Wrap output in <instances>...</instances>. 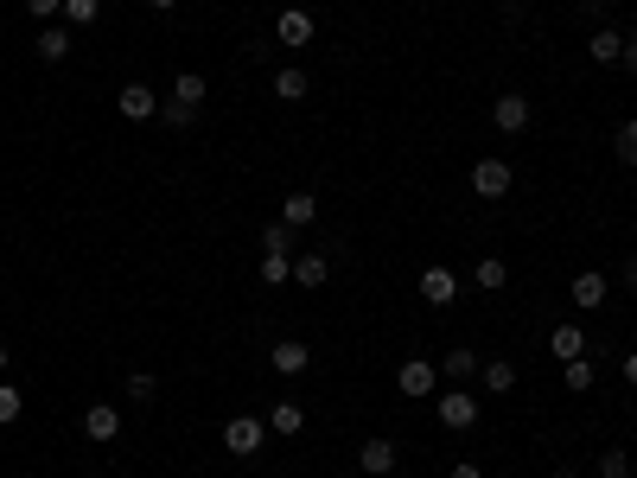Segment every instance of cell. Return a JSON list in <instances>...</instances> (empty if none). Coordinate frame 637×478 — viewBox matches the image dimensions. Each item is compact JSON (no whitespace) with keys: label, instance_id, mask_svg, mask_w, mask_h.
<instances>
[{"label":"cell","instance_id":"obj_1","mask_svg":"<svg viewBox=\"0 0 637 478\" xmlns=\"http://www.w3.org/2000/svg\"><path fill=\"white\" fill-rule=\"evenodd\" d=\"M262 447H268V421H255V415H230V421H223V453L255 459Z\"/></svg>","mask_w":637,"mask_h":478},{"label":"cell","instance_id":"obj_2","mask_svg":"<svg viewBox=\"0 0 637 478\" xmlns=\"http://www.w3.org/2000/svg\"><path fill=\"white\" fill-rule=\"evenodd\" d=\"M434 408H440V428H453V434L478 428V415H485V402H478L472 389H446V396H440Z\"/></svg>","mask_w":637,"mask_h":478},{"label":"cell","instance_id":"obj_3","mask_svg":"<svg viewBox=\"0 0 637 478\" xmlns=\"http://www.w3.org/2000/svg\"><path fill=\"white\" fill-rule=\"evenodd\" d=\"M510 185H516L510 160H478V166H472V198L497 204V198H510Z\"/></svg>","mask_w":637,"mask_h":478},{"label":"cell","instance_id":"obj_4","mask_svg":"<svg viewBox=\"0 0 637 478\" xmlns=\"http://www.w3.org/2000/svg\"><path fill=\"white\" fill-rule=\"evenodd\" d=\"M313 39H319V20H313L306 7H287L281 20H274V45H287V51H306Z\"/></svg>","mask_w":637,"mask_h":478},{"label":"cell","instance_id":"obj_5","mask_svg":"<svg viewBox=\"0 0 637 478\" xmlns=\"http://www.w3.org/2000/svg\"><path fill=\"white\" fill-rule=\"evenodd\" d=\"M115 109H122V122H153V115H160V90H153V83H122V90H115Z\"/></svg>","mask_w":637,"mask_h":478},{"label":"cell","instance_id":"obj_6","mask_svg":"<svg viewBox=\"0 0 637 478\" xmlns=\"http://www.w3.org/2000/svg\"><path fill=\"white\" fill-rule=\"evenodd\" d=\"M529 115H536V109H529V96H523V90H504V96L491 102V128H497V134H523V128H529Z\"/></svg>","mask_w":637,"mask_h":478},{"label":"cell","instance_id":"obj_7","mask_svg":"<svg viewBox=\"0 0 637 478\" xmlns=\"http://www.w3.org/2000/svg\"><path fill=\"white\" fill-rule=\"evenodd\" d=\"M83 434H90L96 447L122 440V408H115V402H90V408H83Z\"/></svg>","mask_w":637,"mask_h":478},{"label":"cell","instance_id":"obj_8","mask_svg":"<svg viewBox=\"0 0 637 478\" xmlns=\"http://www.w3.org/2000/svg\"><path fill=\"white\" fill-rule=\"evenodd\" d=\"M395 389H402V396H434V389H440V364H427V357H408V364L395 370Z\"/></svg>","mask_w":637,"mask_h":478},{"label":"cell","instance_id":"obj_9","mask_svg":"<svg viewBox=\"0 0 637 478\" xmlns=\"http://www.w3.org/2000/svg\"><path fill=\"white\" fill-rule=\"evenodd\" d=\"M421 300L427 306H453L459 300V275H453V268H440V262H427L421 268Z\"/></svg>","mask_w":637,"mask_h":478},{"label":"cell","instance_id":"obj_10","mask_svg":"<svg viewBox=\"0 0 637 478\" xmlns=\"http://www.w3.org/2000/svg\"><path fill=\"white\" fill-rule=\"evenodd\" d=\"M593 351V338L574 326V319H567V326H555L548 332V357H555V364H574V357H587Z\"/></svg>","mask_w":637,"mask_h":478},{"label":"cell","instance_id":"obj_11","mask_svg":"<svg viewBox=\"0 0 637 478\" xmlns=\"http://www.w3.org/2000/svg\"><path fill=\"white\" fill-rule=\"evenodd\" d=\"M268 90H274V102H306V96H313V71H300V64H281V71L268 77Z\"/></svg>","mask_w":637,"mask_h":478},{"label":"cell","instance_id":"obj_12","mask_svg":"<svg viewBox=\"0 0 637 478\" xmlns=\"http://www.w3.org/2000/svg\"><path fill=\"white\" fill-rule=\"evenodd\" d=\"M306 364H313V351H306L300 338H274L268 345V370H281V377H300Z\"/></svg>","mask_w":637,"mask_h":478},{"label":"cell","instance_id":"obj_13","mask_svg":"<svg viewBox=\"0 0 637 478\" xmlns=\"http://www.w3.org/2000/svg\"><path fill=\"white\" fill-rule=\"evenodd\" d=\"M357 472H364V478H389L395 472V440H364V447H357Z\"/></svg>","mask_w":637,"mask_h":478},{"label":"cell","instance_id":"obj_14","mask_svg":"<svg viewBox=\"0 0 637 478\" xmlns=\"http://www.w3.org/2000/svg\"><path fill=\"white\" fill-rule=\"evenodd\" d=\"M281 224H287V230L319 224V198H313V192H287V198H281Z\"/></svg>","mask_w":637,"mask_h":478},{"label":"cell","instance_id":"obj_15","mask_svg":"<svg viewBox=\"0 0 637 478\" xmlns=\"http://www.w3.org/2000/svg\"><path fill=\"white\" fill-rule=\"evenodd\" d=\"M574 306L580 313H599V306H606V275H599V268H580L574 275Z\"/></svg>","mask_w":637,"mask_h":478},{"label":"cell","instance_id":"obj_16","mask_svg":"<svg viewBox=\"0 0 637 478\" xmlns=\"http://www.w3.org/2000/svg\"><path fill=\"white\" fill-rule=\"evenodd\" d=\"M32 51H39L45 64H64V58H71V26H39V39H32Z\"/></svg>","mask_w":637,"mask_h":478},{"label":"cell","instance_id":"obj_17","mask_svg":"<svg viewBox=\"0 0 637 478\" xmlns=\"http://www.w3.org/2000/svg\"><path fill=\"white\" fill-rule=\"evenodd\" d=\"M300 428H306V408H300V402H274V408H268V434L294 440Z\"/></svg>","mask_w":637,"mask_h":478},{"label":"cell","instance_id":"obj_18","mask_svg":"<svg viewBox=\"0 0 637 478\" xmlns=\"http://www.w3.org/2000/svg\"><path fill=\"white\" fill-rule=\"evenodd\" d=\"M472 370H478V351L472 345H453V351L440 357V377L446 383H472Z\"/></svg>","mask_w":637,"mask_h":478},{"label":"cell","instance_id":"obj_19","mask_svg":"<svg viewBox=\"0 0 637 478\" xmlns=\"http://www.w3.org/2000/svg\"><path fill=\"white\" fill-rule=\"evenodd\" d=\"M166 96H179V102H192V109H204V96H211V83H204L198 71H179L166 83Z\"/></svg>","mask_w":637,"mask_h":478},{"label":"cell","instance_id":"obj_20","mask_svg":"<svg viewBox=\"0 0 637 478\" xmlns=\"http://www.w3.org/2000/svg\"><path fill=\"white\" fill-rule=\"evenodd\" d=\"M325 281H332L325 255H294V287H325Z\"/></svg>","mask_w":637,"mask_h":478},{"label":"cell","instance_id":"obj_21","mask_svg":"<svg viewBox=\"0 0 637 478\" xmlns=\"http://www.w3.org/2000/svg\"><path fill=\"white\" fill-rule=\"evenodd\" d=\"M587 51H593V64H618V51H625V32H618V26H599L593 39H587Z\"/></svg>","mask_w":637,"mask_h":478},{"label":"cell","instance_id":"obj_22","mask_svg":"<svg viewBox=\"0 0 637 478\" xmlns=\"http://www.w3.org/2000/svg\"><path fill=\"white\" fill-rule=\"evenodd\" d=\"M561 383H567V396H587V389L599 383L593 357H574V364H561Z\"/></svg>","mask_w":637,"mask_h":478},{"label":"cell","instance_id":"obj_23","mask_svg":"<svg viewBox=\"0 0 637 478\" xmlns=\"http://www.w3.org/2000/svg\"><path fill=\"white\" fill-rule=\"evenodd\" d=\"M262 281L287 287V281H294V255H287V249H262Z\"/></svg>","mask_w":637,"mask_h":478},{"label":"cell","instance_id":"obj_24","mask_svg":"<svg viewBox=\"0 0 637 478\" xmlns=\"http://www.w3.org/2000/svg\"><path fill=\"white\" fill-rule=\"evenodd\" d=\"M478 377H485V389H491V396H504V389H516V364L491 357V364H478Z\"/></svg>","mask_w":637,"mask_h":478},{"label":"cell","instance_id":"obj_25","mask_svg":"<svg viewBox=\"0 0 637 478\" xmlns=\"http://www.w3.org/2000/svg\"><path fill=\"white\" fill-rule=\"evenodd\" d=\"M160 122L166 128H198V109H192V102H179V96H160Z\"/></svg>","mask_w":637,"mask_h":478},{"label":"cell","instance_id":"obj_26","mask_svg":"<svg viewBox=\"0 0 637 478\" xmlns=\"http://www.w3.org/2000/svg\"><path fill=\"white\" fill-rule=\"evenodd\" d=\"M472 281H478V287H485V294H497V287H504V281H510V268H504V262H497V255H485V262H478V268H472Z\"/></svg>","mask_w":637,"mask_h":478},{"label":"cell","instance_id":"obj_27","mask_svg":"<svg viewBox=\"0 0 637 478\" xmlns=\"http://www.w3.org/2000/svg\"><path fill=\"white\" fill-rule=\"evenodd\" d=\"M102 20V0H64V26H96Z\"/></svg>","mask_w":637,"mask_h":478},{"label":"cell","instance_id":"obj_28","mask_svg":"<svg viewBox=\"0 0 637 478\" xmlns=\"http://www.w3.org/2000/svg\"><path fill=\"white\" fill-rule=\"evenodd\" d=\"M599 478H631V453L625 447H606V453H599Z\"/></svg>","mask_w":637,"mask_h":478},{"label":"cell","instance_id":"obj_29","mask_svg":"<svg viewBox=\"0 0 637 478\" xmlns=\"http://www.w3.org/2000/svg\"><path fill=\"white\" fill-rule=\"evenodd\" d=\"M160 396V377H153V370H134L128 377V402H153Z\"/></svg>","mask_w":637,"mask_h":478},{"label":"cell","instance_id":"obj_30","mask_svg":"<svg viewBox=\"0 0 637 478\" xmlns=\"http://www.w3.org/2000/svg\"><path fill=\"white\" fill-rule=\"evenodd\" d=\"M26 415V396L13 383H0V428H7V421H20Z\"/></svg>","mask_w":637,"mask_h":478},{"label":"cell","instance_id":"obj_31","mask_svg":"<svg viewBox=\"0 0 637 478\" xmlns=\"http://www.w3.org/2000/svg\"><path fill=\"white\" fill-rule=\"evenodd\" d=\"M612 147H618V160H625V166H637V115H631L625 128H618V141H612Z\"/></svg>","mask_w":637,"mask_h":478},{"label":"cell","instance_id":"obj_32","mask_svg":"<svg viewBox=\"0 0 637 478\" xmlns=\"http://www.w3.org/2000/svg\"><path fill=\"white\" fill-rule=\"evenodd\" d=\"M262 249H287V255H294V230H287V224H268V230H262Z\"/></svg>","mask_w":637,"mask_h":478},{"label":"cell","instance_id":"obj_33","mask_svg":"<svg viewBox=\"0 0 637 478\" xmlns=\"http://www.w3.org/2000/svg\"><path fill=\"white\" fill-rule=\"evenodd\" d=\"M618 64H625V71L637 77V32H625V51H618Z\"/></svg>","mask_w":637,"mask_h":478},{"label":"cell","instance_id":"obj_34","mask_svg":"<svg viewBox=\"0 0 637 478\" xmlns=\"http://www.w3.org/2000/svg\"><path fill=\"white\" fill-rule=\"evenodd\" d=\"M32 13H39V20H51V13H64V0H26Z\"/></svg>","mask_w":637,"mask_h":478},{"label":"cell","instance_id":"obj_35","mask_svg":"<svg viewBox=\"0 0 637 478\" xmlns=\"http://www.w3.org/2000/svg\"><path fill=\"white\" fill-rule=\"evenodd\" d=\"M618 275H625V287L637 294V255H625V268H618Z\"/></svg>","mask_w":637,"mask_h":478},{"label":"cell","instance_id":"obj_36","mask_svg":"<svg viewBox=\"0 0 637 478\" xmlns=\"http://www.w3.org/2000/svg\"><path fill=\"white\" fill-rule=\"evenodd\" d=\"M453 478H485V472H478L472 459H459V466H453Z\"/></svg>","mask_w":637,"mask_h":478},{"label":"cell","instance_id":"obj_37","mask_svg":"<svg viewBox=\"0 0 637 478\" xmlns=\"http://www.w3.org/2000/svg\"><path fill=\"white\" fill-rule=\"evenodd\" d=\"M625 383L637 389V351H625Z\"/></svg>","mask_w":637,"mask_h":478},{"label":"cell","instance_id":"obj_38","mask_svg":"<svg viewBox=\"0 0 637 478\" xmlns=\"http://www.w3.org/2000/svg\"><path fill=\"white\" fill-rule=\"evenodd\" d=\"M147 7H153V13H172V7H179V0H147Z\"/></svg>","mask_w":637,"mask_h":478},{"label":"cell","instance_id":"obj_39","mask_svg":"<svg viewBox=\"0 0 637 478\" xmlns=\"http://www.w3.org/2000/svg\"><path fill=\"white\" fill-rule=\"evenodd\" d=\"M13 364V345H0V370H7Z\"/></svg>","mask_w":637,"mask_h":478},{"label":"cell","instance_id":"obj_40","mask_svg":"<svg viewBox=\"0 0 637 478\" xmlns=\"http://www.w3.org/2000/svg\"><path fill=\"white\" fill-rule=\"evenodd\" d=\"M555 478H580V472H574V466H561V472H555Z\"/></svg>","mask_w":637,"mask_h":478}]
</instances>
